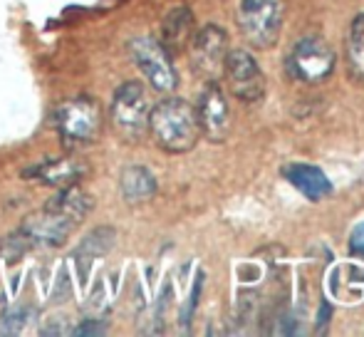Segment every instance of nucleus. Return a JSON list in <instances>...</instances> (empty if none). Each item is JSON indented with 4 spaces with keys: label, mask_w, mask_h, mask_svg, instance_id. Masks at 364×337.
Instances as JSON below:
<instances>
[{
    "label": "nucleus",
    "mask_w": 364,
    "mask_h": 337,
    "mask_svg": "<svg viewBox=\"0 0 364 337\" xmlns=\"http://www.w3.org/2000/svg\"><path fill=\"white\" fill-rule=\"evenodd\" d=\"M55 127L68 149L92 144L102 127L100 105L90 97H75V100L63 102L55 114Z\"/></svg>",
    "instance_id": "20e7f679"
},
{
    "label": "nucleus",
    "mask_w": 364,
    "mask_h": 337,
    "mask_svg": "<svg viewBox=\"0 0 364 337\" xmlns=\"http://www.w3.org/2000/svg\"><path fill=\"white\" fill-rule=\"evenodd\" d=\"M129 55L151 90L161 92V95H171L178 87V75L171 63V55L164 50V45L156 38L139 35V38L129 40Z\"/></svg>",
    "instance_id": "39448f33"
},
{
    "label": "nucleus",
    "mask_w": 364,
    "mask_h": 337,
    "mask_svg": "<svg viewBox=\"0 0 364 337\" xmlns=\"http://www.w3.org/2000/svg\"><path fill=\"white\" fill-rule=\"evenodd\" d=\"M283 176L310 201H322L332 193V181L320 166L312 164H285Z\"/></svg>",
    "instance_id": "ddd939ff"
},
{
    "label": "nucleus",
    "mask_w": 364,
    "mask_h": 337,
    "mask_svg": "<svg viewBox=\"0 0 364 337\" xmlns=\"http://www.w3.org/2000/svg\"><path fill=\"white\" fill-rule=\"evenodd\" d=\"M347 65L357 80H364V13L352 20L347 33Z\"/></svg>",
    "instance_id": "f3484780"
},
{
    "label": "nucleus",
    "mask_w": 364,
    "mask_h": 337,
    "mask_svg": "<svg viewBox=\"0 0 364 337\" xmlns=\"http://www.w3.org/2000/svg\"><path fill=\"white\" fill-rule=\"evenodd\" d=\"M107 333V323L102 320H85L77 328H73V335H105Z\"/></svg>",
    "instance_id": "412c9836"
},
{
    "label": "nucleus",
    "mask_w": 364,
    "mask_h": 337,
    "mask_svg": "<svg viewBox=\"0 0 364 337\" xmlns=\"http://www.w3.org/2000/svg\"><path fill=\"white\" fill-rule=\"evenodd\" d=\"M85 173H87V166L82 164L80 159L58 156V159H48L45 164L33 166L30 171H25V176L40 178V181L48 183V186L65 188V186H73V183H80Z\"/></svg>",
    "instance_id": "f8f14e48"
},
{
    "label": "nucleus",
    "mask_w": 364,
    "mask_h": 337,
    "mask_svg": "<svg viewBox=\"0 0 364 337\" xmlns=\"http://www.w3.org/2000/svg\"><path fill=\"white\" fill-rule=\"evenodd\" d=\"M146 132L159 149L168 154H186L201 139L196 107H191L181 97H166L149 109Z\"/></svg>",
    "instance_id": "f257e3e1"
},
{
    "label": "nucleus",
    "mask_w": 364,
    "mask_h": 337,
    "mask_svg": "<svg viewBox=\"0 0 364 337\" xmlns=\"http://www.w3.org/2000/svg\"><path fill=\"white\" fill-rule=\"evenodd\" d=\"M327 315H332V308H330V305H327V303H322V308H320V320H317V325H320V330H325Z\"/></svg>",
    "instance_id": "5701e85b"
},
{
    "label": "nucleus",
    "mask_w": 364,
    "mask_h": 337,
    "mask_svg": "<svg viewBox=\"0 0 364 337\" xmlns=\"http://www.w3.org/2000/svg\"><path fill=\"white\" fill-rule=\"evenodd\" d=\"M201 288H203V273L196 278V283H193V293H191V298H188L186 308H183V315H181V325H183V328H188L193 313H196V303H198V295H201Z\"/></svg>",
    "instance_id": "aec40b11"
},
{
    "label": "nucleus",
    "mask_w": 364,
    "mask_h": 337,
    "mask_svg": "<svg viewBox=\"0 0 364 337\" xmlns=\"http://www.w3.org/2000/svg\"><path fill=\"white\" fill-rule=\"evenodd\" d=\"M30 318H33V310L28 305H13L0 315V335H20Z\"/></svg>",
    "instance_id": "a211bd4d"
},
{
    "label": "nucleus",
    "mask_w": 364,
    "mask_h": 337,
    "mask_svg": "<svg viewBox=\"0 0 364 337\" xmlns=\"http://www.w3.org/2000/svg\"><path fill=\"white\" fill-rule=\"evenodd\" d=\"M188 55H191V65L196 70V75H201L203 80H218L223 75L225 55H228V33L220 25L211 23L203 25L201 30H196L188 43Z\"/></svg>",
    "instance_id": "0eeeda50"
},
{
    "label": "nucleus",
    "mask_w": 364,
    "mask_h": 337,
    "mask_svg": "<svg viewBox=\"0 0 364 337\" xmlns=\"http://www.w3.org/2000/svg\"><path fill=\"white\" fill-rule=\"evenodd\" d=\"M30 248H33V246L28 243V238H25L20 231H15V233H10V236H5L3 241H0V258H3L5 263H15V260L23 258Z\"/></svg>",
    "instance_id": "6ab92c4d"
},
{
    "label": "nucleus",
    "mask_w": 364,
    "mask_h": 337,
    "mask_svg": "<svg viewBox=\"0 0 364 337\" xmlns=\"http://www.w3.org/2000/svg\"><path fill=\"white\" fill-rule=\"evenodd\" d=\"M193 33H196V18L188 5H173L161 20V35L159 43L164 45L168 55H176L188 48Z\"/></svg>",
    "instance_id": "9b49d317"
},
{
    "label": "nucleus",
    "mask_w": 364,
    "mask_h": 337,
    "mask_svg": "<svg viewBox=\"0 0 364 337\" xmlns=\"http://www.w3.org/2000/svg\"><path fill=\"white\" fill-rule=\"evenodd\" d=\"M73 228V221L50 211V208H43V211H35L28 218H23L18 231L28 238V243L33 248H58L68 241Z\"/></svg>",
    "instance_id": "9d476101"
},
{
    "label": "nucleus",
    "mask_w": 364,
    "mask_h": 337,
    "mask_svg": "<svg viewBox=\"0 0 364 337\" xmlns=\"http://www.w3.org/2000/svg\"><path fill=\"white\" fill-rule=\"evenodd\" d=\"M45 208L60 213V216H65L68 221H73L77 226V223L85 221V218L92 213V208H95V198H92L85 188H80L77 183H73V186L60 188V191L50 198Z\"/></svg>",
    "instance_id": "4468645a"
},
{
    "label": "nucleus",
    "mask_w": 364,
    "mask_h": 337,
    "mask_svg": "<svg viewBox=\"0 0 364 337\" xmlns=\"http://www.w3.org/2000/svg\"><path fill=\"white\" fill-rule=\"evenodd\" d=\"M198 129L213 144H223L230 134V107L225 100V92L220 90L216 80L206 82L196 105Z\"/></svg>",
    "instance_id": "1a4fd4ad"
},
{
    "label": "nucleus",
    "mask_w": 364,
    "mask_h": 337,
    "mask_svg": "<svg viewBox=\"0 0 364 337\" xmlns=\"http://www.w3.org/2000/svg\"><path fill=\"white\" fill-rule=\"evenodd\" d=\"M225 82H228L230 92H233L235 100L240 102H258L265 95V77L263 70L258 68V60L248 53V50H228L223 65Z\"/></svg>",
    "instance_id": "6e6552de"
},
{
    "label": "nucleus",
    "mask_w": 364,
    "mask_h": 337,
    "mask_svg": "<svg viewBox=\"0 0 364 337\" xmlns=\"http://www.w3.org/2000/svg\"><path fill=\"white\" fill-rule=\"evenodd\" d=\"M337 65V55L327 40L317 38V35H307V38L297 40L292 45L288 60H285V70L292 80L302 85H320L332 77Z\"/></svg>",
    "instance_id": "7ed1b4c3"
},
{
    "label": "nucleus",
    "mask_w": 364,
    "mask_h": 337,
    "mask_svg": "<svg viewBox=\"0 0 364 337\" xmlns=\"http://www.w3.org/2000/svg\"><path fill=\"white\" fill-rule=\"evenodd\" d=\"M119 191L122 198L129 206H139V203H146L149 198H154V193H156V178H154V173L146 166L129 164L119 176Z\"/></svg>",
    "instance_id": "2eb2a0df"
},
{
    "label": "nucleus",
    "mask_w": 364,
    "mask_h": 337,
    "mask_svg": "<svg viewBox=\"0 0 364 337\" xmlns=\"http://www.w3.org/2000/svg\"><path fill=\"white\" fill-rule=\"evenodd\" d=\"M117 243V231L112 226H100L95 231H90L85 238L80 241V248H77V258L90 263V260L100 258V255H107L114 248Z\"/></svg>",
    "instance_id": "dca6fc26"
},
{
    "label": "nucleus",
    "mask_w": 364,
    "mask_h": 337,
    "mask_svg": "<svg viewBox=\"0 0 364 337\" xmlns=\"http://www.w3.org/2000/svg\"><path fill=\"white\" fill-rule=\"evenodd\" d=\"M285 20V0H240L238 28L245 43L268 50L280 40Z\"/></svg>",
    "instance_id": "f03ea898"
},
{
    "label": "nucleus",
    "mask_w": 364,
    "mask_h": 337,
    "mask_svg": "<svg viewBox=\"0 0 364 337\" xmlns=\"http://www.w3.org/2000/svg\"><path fill=\"white\" fill-rule=\"evenodd\" d=\"M350 251L355 255H360V258H364V221L357 223L355 231L350 233Z\"/></svg>",
    "instance_id": "4be33fe9"
},
{
    "label": "nucleus",
    "mask_w": 364,
    "mask_h": 337,
    "mask_svg": "<svg viewBox=\"0 0 364 337\" xmlns=\"http://www.w3.org/2000/svg\"><path fill=\"white\" fill-rule=\"evenodd\" d=\"M149 102L141 82H124L117 87L112 97V124L127 139H139L146 134L149 124Z\"/></svg>",
    "instance_id": "423d86ee"
}]
</instances>
